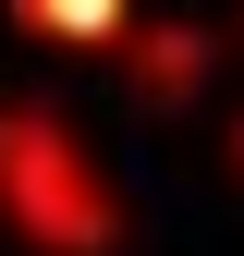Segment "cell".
<instances>
[{
	"mask_svg": "<svg viewBox=\"0 0 244 256\" xmlns=\"http://www.w3.org/2000/svg\"><path fill=\"white\" fill-rule=\"evenodd\" d=\"M0 232L24 256H122L134 244L122 183L74 134V110H49V98H0Z\"/></svg>",
	"mask_w": 244,
	"mask_h": 256,
	"instance_id": "6da1fadb",
	"label": "cell"
},
{
	"mask_svg": "<svg viewBox=\"0 0 244 256\" xmlns=\"http://www.w3.org/2000/svg\"><path fill=\"white\" fill-rule=\"evenodd\" d=\"M110 74L134 86V98H159V110H183V98H208V74H220V37H208V24H134Z\"/></svg>",
	"mask_w": 244,
	"mask_h": 256,
	"instance_id": "7a4b0ae2",
	"label": "cell"
},
{
	"mask_svg": "<svg viewBox=\"0 0 244 256\" xmlns=\"http://www.w3.org/2000/svg\"><path fill=\"white\" fill-rule=\"evenodd\" d=\"M12 24L37 49H74V61H122V37H134V0H12Z\"/></svg>",
	"mask_w": 244,
	"mask_h": 256,
	"instance_id": "3957f363",
	"label": "cell"
},
{
	"mask_svg": "<svg viewBox=\"0 0 244 256\" xmlns=\"http://www.w3.org/2000/svg\"><path fill=\"white\" fill-rule=\"evenodd\" d=\"M232 171H244V110H232Z\"/></svg>",
	"mask_w": 244,
	"mask_h": 256,
	"instance_id": "277c9868",
	"label": "cell"
}]
</instances>
